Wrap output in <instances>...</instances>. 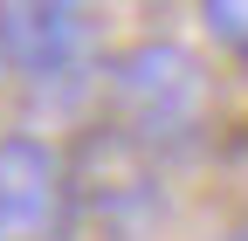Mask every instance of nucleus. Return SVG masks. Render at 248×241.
Masks as SVG:
<instances>
[{
    "label": "nucleus",
    "mask_w": 248,
    "mask_h": 241,
    "mask_svg": "<svg viewBox=\"0 0 248 241\" xmlns=\"http://www.w3.org/2000/svg\"><path fill=\"white\" fill-rule=\"evenodd\" d=\"M104 124L131 138L145 159H186L214 124V69L200 48L145 35L104 62Z\"/></svg>",
    "instance_id": "f257e3e1"
},
{
    "label": "nucleus",
    "mask_w": 248,
    "mask_h": 241,
    "mask_svg": "<svg viewBox=\"0 0 248 241\" xmlns=\"http://www.w3.org/2000/svg\"><path fill=\"white\" fill-rule=\"evenodd\" d=\"M76 221L69 152L42 131H0V241H69Z\"/></svg>",
    "instance_id": "f03ea898"
},
{
    "label": "nucleus",
    "mask_w": 248,
    "mask_h": 241,
    "mask_svg": "<svg viewBox=\"0 0 248 241\" xmlns=\"http://www.w3.org/2000/svg\"><path fill=\"white\" fill-rule=\"evenodd\" d=\"M97 48V0H0V69L14 83H62Z\"/></svg>",
    "instance_id": "7ed1b4c3"
},
{
    "label": "nucleus",
    "mask_w": 248,
    "mask_h": 241,
    "mask_svg": "<svg viewBox=\"0 0 248 241\" xmlns=\"http://www.w3.org/2000/svg\"><path fill=\"white\" fill-rule=\"evenodd\" d=\"M193 7H200V28H207V42L248 62V0H193Z\"/></svg>",
    "instance_id": "20e7f679"
}]
</instances>
